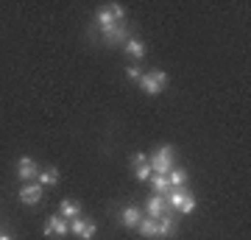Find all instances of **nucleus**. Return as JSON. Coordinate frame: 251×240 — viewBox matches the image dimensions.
Returning a JSON list of instances; mask_svg holds the SVG:
<instances>
[{
  "label": "nucleus",
  "instance_id": "nucleus-1",
  "mask_svg": "<svg viewBox=\"0 0 251 240\" xmlns=\"http://www.w3.org/2000/svg\"><path fill=\"white\" fill-rule=\"evenodd\" d=\"M165 87H168V73L165 70L143 73V79H140V89H143L145 95H159Z\"/></svg>",
  "mask_w": 251,
  "mask_h": 240
},
{
  "label": "nucleus",
  "instance_id": "nucleus-2",
  "mask_svg": "<svg viewBox=\"0 0 251 240\" xmlns=\"http://www.w3.org/2000/svg\"><path fill=\"white\" fill-rule=\"evenodd\" d=\"M173 154H176V151H173V145H162L159 151L148 160V162H151L153 173H165V176H168V173H171V168H173Z\"/></svg>",
  "mask_w": 251,
  "mask_h": 240
},
{
  "label": "nucleus",
  "instance_id": "nucleus-3",
  "mask_svg": "<svg viewBox=\"0 0 251 240\" xmlns=\"http://www.w3.org/2000/svg\"><path fill=\"white\" fill-rule=\"evenodd\" d=\"M70 232L78 240H92L95 235H98V226H95L92 221H87V218H73V221H70Z\"/></svg>",
  "mask_w": 251,
  "mask_h": 240
},
{
  "label": "nucleus",
  "instance_id": "nucleus-4",
  "mask_svg": "<svg viewBox=\"0 0 251 240\" xmlns=\"http://www.w3.org/2000/svg\"><path fill=\"white\" fill-rule=\"evenodd\" d=\"M42 196H45V187L39 185H23V190H20V201L25 207H36L39 201H42Z\"/></svg>",
  "mask_w": 251,
  "mask_h": 240
},
{
  "label": "nucleus",
  "instance_id": "nucleus-5",
  "mask_svg": "<svg viewBox=\"0 0 251 240\" xmlns=\"http://www.w3.org/2000/svg\"><path fill=\"white\" fill-rule=\"evenodd\" d=\"M168 201H165V196H151L148 201H145V213H148V218H162V215H168Z\"/></svg>",
  "mask_w": 251,
  "mask_h": 240
},
{
  "label": "nucleus",
  "instance_id": "nucleus-6",
  "mask_svg": "<svg viewBox=\"0 0 251 240\" xmlns=\"http://www.w3.org/2000/svg\"><path fill=\"white\" fill-rule=\"evenodd\" d=\"M42 232H45V238H64L67 235V221H64L62 215H50Z\"/></svg>",
  "mask_w": 251,
  "mask_h": 240
},
{
  "label": "nucleus",
  "instance_id": "nucleus-7",
  "mask_svg": "<svg viewBox=\"0 0 251 240\" xmlns=\"http://www.w3.org/2000/svg\"><path fill=\"white\" fill-rule=\"evenodd\" d=\"M115 26H120V23H117V20H115V14L109 11V6H103V9H100L98 14H95V28H98V31H100L103 36H106V34H109V31H112Z\"/></svg>",
  "mask_w": 251,
  "mask_h": 240
},
{
  "label": "nucleus",
  "instance_id": "nucleus-8",
  "mask_svg": "<svg viewBox=\"0 0 251 240\" xmlns=\"http://www.w3.org/2000/svg\"><path fill=\"white\" fill-rule=\"evenodd\" d=\"M190 196H193V193H190L187 187H171V190H168V196H165V201H168L171 210H181V204H184Z\"/></svg>",
  "mask_w": 251,
  "mask_h": 240
},
{
  "label": "nucleus",
  "instance_id": "nucleus-9",
  "mask_svg": "<svg viewBox=\"0 0 251 240\" xmlns=\"http://www.w3.org/2000/svg\"><path fill=\"white\" fill-rule=\"evenodd\" d=\"M17 176L23 179V182H31L34 176H39V165H36L31 157H23V160L17 162Z\"/></svg>",
  "mask_w": 251,
  "mask_h": 240
},
{
  "label": "nucleus",
  "instance_id": "nucleus-10",
  "mask_svg": "<svg viewBox=\"0 0 251 240\" xmlns=\"http://www.w3.org/2000/svg\"><path fill=\"white\" fill-rule=\"evenodd\" d=\"M143 221V213H140V210H137V207H123V210H120V223H123L126 229H137V223Z\"/></svg>",
  "mask_w": 251,
  "mask_h": 240
},
{
  "label": "nucleus",
  "instance_id": "nucleus-11",
  "mask_svg": "<svg viewBox=\"0 0 251 240\" xmlns=\"http://www.w3.org/2000/svg\"><path fill=\"white\" fill-rule=\"evenodd\" d=\"M134 176L140 179V182H148V179L153 176L151 162H148V157H145V154H137V157H134Z\"/></svg>",
  "mask_w": 251,
  "mask_h": 240
},
{
  "label": "nucleus",
  "instance_id": "nucleus-12",
  "mask_svg": "<svg viewBox=\"0 0 251 240\" xmlns=\"http://www.w3.org/2000/svg\"><path fill=\"white\" fill-rule=\"evenodd\" d=\"M173 232H176V218H173V215L156 218V235H159V238H171Z\"/></svg>",
  "mask_w": 251,
  "mask_h": 240
},
{
  "label": "nucleus",
  "instance_id": "nucleus-13",
  "mask_svg": "<svg viewBox=\"0 0 251 240\" xmlns=\"http://www.w3.org/2000/svg\"><path fill=\"white\" fill-rule=\"evenodd\" d=\"M128 36H131V34H128V28L120 23V26H115L106 36H103V39H106V45H126V39H128Z\"/></svg>",
  "mask_w": 251,
  "mask_h": 240
},
{
  "label": "nucleus",
  "instance_id": "nucleus-14",
  "mask_svg": "<svg viewBox=\"0 0 251 240\" xmlns=\"http://www.w3.org/2000/svg\"><path fill=\"white\" fill-rule=\"evenodd\" d=\"M59 215L62 218H81V204L78 201H73V198H64L62 204H59Z\"/></svg>",
  "mask_w": 251,
  "mask_h": 240
},
{
  "label": "nucleus",
  "instance_id": "nucleus-15",
  "mask_svg": "<svg viewBox=\"0 0 251 240\" xmlns=\"http://www.w3.org/2000/svg\"><path fill=\"white\" fill-rule=\"evenodd\" d=\"M148 182L153 185V196H168V190H171V182H168V176H165V173H153Z\"/></svg>",
  "mask_w": 251,
  "mask_h": 240
},
{
  "label": "nucleus",
  "instance_id": "nucleus-16",
  "mask_svg": "<svg viewBox=\"0 0 251 240\" xmlns=\"http://www.w3.org/2000/svg\"><path fill=\"white\" fill-rule=\"evenodd\" d=\"M123 48H126V53L134 56V59H143L145 56V45H143V39H137V36H128Z\"/></svg>",
  "mask_w": 251,
  "mask_h": 240
},
{
  "label": "nucleus",
  "instance_id": "nucleus-17",
  "mask_svg": "<svg viewBox=\"0 0 251 240\" xmlns=\"http://www.w3.org/2000/svg\"><path fill=\"white\" fill-rule=\"evenodd\" d=\"M137 232H140V235H143V238H159V235H156V221H153V218H143V221L137 223Z\"/></svg>",
  "mask_w": 251,
  "mask_h": 240
},
{
  "label": "nucleus",
  "instance_id": "nucleus-18",
  "mask_svg": "<svg viewBox=\"0 0 251 240\" xmlns=\"http://www.w3.org/2000/svg\"><path fill=\"white\" fill-rule=\"evenodd\" d=\"M39 185H42V187H53V185H59V170H56V168L39 170Z\"/></svg>",
  "mask_w": 251,
  "mask_h": 240
},
{
  "label": "nucleus",
  "instance_id": "nucleus-19",
  "mask_svg": "<svg viewBox=\"0 0 251 240\" xmlns=\"http://www.w3.org/2000/svg\"><path fill=\"white\" fill-rule=\"evenodd\" d=\"M168 182H171V187H184V185H187V170L171 168V173H168Z\"/></svg>",
  "mask_w": 251,
  "mask_h": 240
},
{
  "label": "nucleus",
  "instance_id": "nucleus-20",
  "mask_svg": "<svg viewBox=\"0 0 251 240\" xmlns=\"http://www.w3.org/2000/svg\"><path fill=\"white\" fill-rule=\"evenodd\" d=\"M109 11L115 14L117 23H120V20H126V9H123V3H112V6H109Z\"/></svg>",
  "mask_w": 251,
  "mask_h": 240
},
{
  "label": "nucleus",
  "instance_id": "nucleus-21",
  "mask_svg": "<svg viewBox=\"0 0 251 240\" xmlns=\"http://www.w3.org/2000/svg\"><path fill=\"white\" fill-rule=\"evenodd\" d=\"M126 76H128L131 81H140V79H143V73H140V67H137V64H134V67H128V70H126Z\"/></svg>",
  "mask_w": 251,
  "mask_h": 240
},
{
  "label": "nucleus",
  "instance_id": "nucleus-22",
  "mask_svg": "<svg viewBox=\"0 0 251 240\" xmlns=\"http://www.w3.org/2000/svg\"><path fill=\"white\" fill-rule=\"evenodd\" d=\"M0 240H14V238H11V235H0Z\"/></svg>",
  "mask_w": 251,
  "mask_h": 240
}]
</instances>
